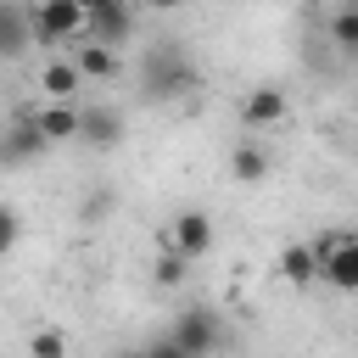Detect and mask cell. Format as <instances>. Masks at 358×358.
<instances>
[{"label":"cell","instance_id":"cell-4","mask_svg":"<svg viewBox=\"0 0 358 358\" xmlns=\"http://www.w3.org/2000/svg\"><path fill=\"white\" fill-rule=\"evenodd\" d=\"M168 336L179 341V352H185V358H213V352H218V341H224L218 313H213V308H201V302H196V308H185V313L168 324Z\"/></svg>","mask_w":358,"mask_h":358},{"label":"cell","instance_id":"cell-2","mask_svg":"<svg viewBox=\"0 0 358 358\" xmlns=\"http://www.w3.org/2000/svg\"><path fill=\"white\" fill-rule=\"evenodd\" d=\"M28 22H34V45H78L84 39V11L73 0H34Z\"/></svg>","mask_w":358,"mask_h":358},{"label":"cell","instance_id":"cell-5","mask_svg":"<svg viewBox=\"0 0 358 358\" xmlns=\"http://www.w3.org/2000/svg\"><path fill=\"white\" fill-rule=\"evenodd\" d=\"M129 39H134V0H112V6H101V11L84 17V39H78V45H106V50H117V45H129Z\"/></svg>","mask_w":358,"mask_h":358},{"label":"cell","instance_id":"cell-15","mask_svg":"<svg viewBox=\"0 0 358 358\" xmlns=\"http://www.w3.org/2000/svg\"><path fill=\"white\" fill-rule=\"evenodd\" d=\"M280 280H285V285H313V280H319V263H313V246H308V241H291V246L280 252Z\"/></svg>","mask_w":358,"mask_h":358},{"label":"cell","instance_id":"cell-3","mask_svg":"<svg viewBox=\"0 0 358 358\" xmlns=\"http://www.w3.org/2000/svg\"><path fill=\"white\" fill-rule=\"evenodd\" d=\"M313 263H319V280H324V285H336V291H358V246H352V229L319 235Z\"/></svg>","mask_w":358,"mask_h":358},{"label":"cell","instance_id":"cell-17","mask_svg":"<svg viewBox=\"0 0 358 358\" xmlns=\"http://www.w3.org/2000/svg\"><path fill=\"white\" fill-rule=\"evenodd\" d=\"M330 45L347 50V56H358V11H352V6H341V11L330 17Z\"/></svg>","mask_w":358,"mask_h":358},{"label":"cell","instance_id":"cell-19","mask_svg":"<svg viewBox=\"0 0 358 358\" xmlns=\"http://www.w3.org/2000/svg\"><path fill=\"white\" fill-rule=\"evenodd\" d=\"M17 235H22V218H17V207H0V257L17 246Z\"/></svg>","mask_w":358,"mask_h":358},{"label":"cell","instance_id":"cell-22","mask_svg":"<svg viewBox=\"0 0 358 358\" xmlns=\"http://www.w3.org/2000/svg\"><path fill=\"white\" fill-rule=\"evenodd\" d=\"M73 6H78V11L90 17V11H101V6H112V0H73Z\"/></svg>","mask_w":358,"mask_h":358},{"label":"cell","instance_id":"cell-21","mask_svg":"<svg viewBox=\"0 0 358 358\" xmlns=\"http://www.w3.org/2000/svg\"><path fill=\"white\" fill-rule=\"evenodd\" d=\"M145 6H151V11H179L185 0H145Z\"/></svg>","mask_w":358,"mask_h":358},{"label":"cell","instance_id":"cell-6","mask_svg":"<svg viewBox=\"0 0 358 358\" xmlns=\"http://www.w3.org/2000/svg\"><path fill=\"white\" fill-rule=\"evenodd\" d=\"M168 246H173L185 263L207 257V252H213V218H207L201 207H185V213L173 218V235H168Z\"/></svg>","mask_w":358,"mask_h":358},{"label":"cell","instance_id":"cell-1","mask_svg":"<svg viewBox=\"0 0 358 358\" xmlns=\"http://www.w3.org/2000/svg\"><path fill=\"white\" fill-rule=\"evenodd\" d=\"M190 84H196V67H190L179 39H157V45L140 50V95L145 101H173Z\"/></svg>","mask_w":358,"mask_h":358},{"label":"cell","instance_id":"cell-9","mask_svg":"<svg viewBox=\"0 0 358 358\" xmlns=\"http://www.w3.org/2000/svg\"><path fill=\"white\" fill-rule=\"evenodd\" d=\"M34 45V22H28V0H0V62L28 56Z\"/></svg>","mask_w":358,"mask_h":358},{"label":"cell","instance_id":"cell-16","mask_svg":"<svg viewBox=\"0 0 358 358\" xmlns=\"http://www.w3.org/2000/svg\"><path fill=\"white\" fill-rule=\"evenodd\" d=\"M185 274H190V263H185L173 246H162V252H157V263H151V280H157L162 291H173V285H185Z\"/></svg>","mask_w":358,"mask_h":358},{"label":"cell","instance_id":"cell-13","mask_svg":"<svg viewBox=\"0 0 358 358\" xmlns=\"http://www.w3.org/2000/svg\"><path fill=\"white\" fill-rule=\"evenodd\" d=\"M73 67H78V78L90 84H106V78H117V50H106V45H73Z\"/></svg>","mask_w":358,"mask_h":358},{"label":"cell","instance_id":"cell-25","mask_svg":"<svg viewBox=\"0 0 358 358\" xmlns=\"http://www.w3.org/2000/svg\"><path fill=\"white\" fill-rule=\"evenodd\" d=\"M352 246H358V229H352Z\"/></svg>","mask_w":358,"mask_h":358},{"label":"cell","instance_id":"cell-20","mask_svg":"<svg viewBox=\"0 0 358 358\" xmlns=\"http://www.w3.org/2000/svg\"><path fill=\"white\" fill-rule=\"evenodd\" d=\"M145 358H185V352H179V341H173V336H157V341L145 347Z\"/></svg>","mask_w":358,"mask_h":358},{"label":"cell","instance_id":"cell-14","mask_svg":"<svg viewBox=\"0 0 358 358\" xmlns=\"http://www.w3.org/2000/svg\"><path fill=\"white\" fill-rule=\"evenodd\" d=\"M39 90H45L50 101H73V95L84 90V78H78L73 56H62V62H45V67H39Z\"/></svg>","mask_w":358,"mask_h":358},{"label":"cell","instance_id":"cell-12","mask_svg":"<svg viewBox=\"0 0 358 358\" xmlns=\"http://www.w3.org/2000/svg\"><path fill=\"white\" fill-rule=\"evenodd\" d=\"M268 168H274V162H268V151H263L257 140H241V145L229 151V179H235V185H263Z\"/></svg>","mask_w":358,"mask_h":358},{"label":"cell","instance_id":"cell-10","mask_svg":"<svg viewBox=\"0 0 358 358\" xmlns=\"http://www.w3.org/2000/svg\"><path fill=\"white\" fill-rule=\"evenodd\" d=\"M123 129H129V123H123L117 106H101V101H95V106H78V140H90V145H117Z\"/></svg>","mask_w":358,"mask_h":358},{"label":"cell","instance_id":"cell-8","mask_svg":"<svg viewBox=\"0 0 358 358\" xmlns=\"http://www.w3.org/2000/svg\"><path fill=\"white\" fill-rule=\"evenodd\" d=\"M45 151V134L34 129V112H22L11 129H0V168H22Z\"/></svg>","mask_w":358,"mask_h":358},{"label":"cell","instance_id":"cell-11","mask_svg":"<svg viewBox=\"0 0 358 358\" xmlns=\"http://www.w3.org/2000/svg\"><path fill=\"white\" fill-rule=\"evenodd\" d=\"M34 129L45 134V145H62V140H78V106L73 101H50L34 112Z\"/></svg>","mask_w":358,"mask_h":358},{"label":"cell","instance_id":"cell-23","mask_svg":"<svg viewBox=\"0 0 358 358\" xmlns=\"http://www.w3.org/2000/svg\"><path fill=\"white\" fill-rule=\"evenodd\" d=\"M117 358H145V347H140V352H117Z\"/></svg>","mask_w":358,"mask_h":358},{"label":"cell","instance_id":"cell-7","mask_svg":"<svg viewBox=\"0 0 358 358\" xmlns=\"http://www.w3.org/2000/svg\"><path fill=\"white\" fill-rule=\"evenodd\" d=\"M285 112H291V101H285V90H274V84H263V90H246L241 95V129H274V123H285Z\"/></svg>","mask_w":358,"mask_h":358},{"label":"cell","instance_id":"cell-24","mask_svg":"<svg viewBox=\"0 0 358 358\" xmlns=\"http://www.w3.org/2000/svg\"><path fill=\"white\" fill-rule=\"evenodd\" d=\"M347 6H352V11H358V0H347Z\"/></svg>","mask_w":358,"mask_h":358},{"label":"cell","instance_id":"cell-18","mask_svg":"<svg viewBox=\"0 0 358 358\" xmlns=\"http://www.w3.org/2000/svg\"><path fill=\"white\" fill-rule=\"evenodd\" d=\"M28 358H67V336L62 330H34L28 336Z\"/></svg>","mask_w":358,"mask_h":358}]
</instances>
